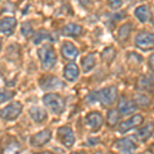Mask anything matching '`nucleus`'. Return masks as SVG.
Masks as SVG:
<instances>
[{"label": "nucleus", "mask_w": 154, "mask_h": 154, "mask_svg": "<svg viewBox=\"0 0 154 154\" xmlns=\"http://www.w3.org/2000/svg\"><path fill=\"white\" fill-rule=\"evenodd\" d=\"M148 65H149V68H150L151 72L154 74V54H152L150 57H149Z\"/></svg>", "instance_id": "32"}, {"label": "nucleus", "mask_w": 154, "mask_h": 154, "mask_svg": "<svg viewBox=\"0 0 154 154\" xmlns=\"http://www.w3.org/2000/svg\"><path fill=\"white\" fill-rule=\"evenodd\" d=\"M135 45L143 51H149L154 49V33L142 32L136 36Z\"/></svg>", "instance_id": "5"}, {"label": "nucleus", "mask_w": 154, "mask_h": 154, "mask_svg": "<svg viewBox=\"0 0 154 154\" xmlns=\"http://www.w3.org/2000/svg\"><path fill=\"white\" fill-rule=\"evenodd\" d=\"M21 33L23 34L26 38H29V37L34 35V31H33V29H32V27L29 25V23H24L22 25Z\"/></svg>", "instance_id": "28"}, {"label": "nucleus", "mask_w": 154, "mask_h": 154, "mask_svg": "<svg viewBox=\"0 0 154 154\" xmlns=\"http://www.w3.org/2000/svg\"><path fill=\"white\" fill-rule=\"evenodd\" d=\"M134 14L140 23H147L151 20V11L148 5H140L134 11Z\"/></svg>", "instance_id": "19"}, {"label": "nucleus", "mask_w": 154, "mask_h": 154, "mask_svg": "<svg viewBox=\"0 0 154 154\" xmlns=\"http://www.w3.org/2000/svg\"><path fill=\"white\" fill-rule=\"evenodd\" d=\"M17 20L12 17H4L0 22V31L3 35L11 36L14 34V30L17 28Z\"/></svg>", "instance_id": "12"}, {"label": "nucleus", "mask_w": 154, "mask_h": 154, "mask_svg": "<svg viewBox=\"0 0 154 154\" xmlns=\"http://www.w3.org/2000/svg\"><path fill=\"white\" fill-rule=\"evenodd\" d=\"M115 148L120 152V154H134L137 146L130 138H123L116 141Z\"/></svg>", "instance_id": "11"}, {"label": "nucleus", "mask_w": 154, "mask_h": 154, "mask_svg": "<svg viewBox=\"0 0 154 154\" xmlns=\"http://www.w3.org/2000/svg\"><path fill=\"white\" fill-rule=\"evenodd\" d=\"M79 76V68L75 63L67 64L64 68V77L69 82H74Z\"/></svg>", "instance_id": "18"}, {"label": "nucleus", "mask_w": 154, "mask_h": 154, "mask_svg": "<svg viewBox=\"0 0 154 154\" xmlns=\"http://www.w3.org/2000/svg\"><path fill=\"white\" fill-rule=\"evenodd\" d=\"M58 135V139L60 143L67 149H70L75 143V137H74V133L72 131L70 126H61L58 128L57 131Z\"/></svg>", "instance_id": "6"}, {"label": "nucleus", "mask_w": 154, "mask_h": 154, "mask_svg": "<svg viewBox=\"0 0 154 154\" xmlns=\"http://www.w3.org/2000/svg\"><path fill=\"white\" fill-rule=\"evenodd\" d=\"M78 48L71 42H65L61 48V54L66 61H73L78 57Z\"/></svg>", "instance_id": "14"}, {"label": "nucleus", "mask_w": 154, "mask_h": 154, "mask_svg": "<svg viewBox=\"0 0 154 154\" xmlns=\"http://www.w3.org/2000/svg\"><path fill=\"white\" fill-rule=\"evenodd\" d=\"M42 102H43L45 108L51 111V113L56 114V115L62 114L65 111V100L58 94H46L42 98Z\"/></svg>", "instance_id": "3"}, {"label": "nucleus", "mask_w": 154, "mask_h": 154, "mask_svg": "<svg viewBox=\"0 0 154 154\" xmlns=\"http://www.w3.org/2000/svg\"><path fill=\"white\" fill-rule=\"evenodd\" d=\"M115 57V49L113 48H107L105 51L102 53V58L107 62H112V60Z\"/></svg>", "instance_id": "26"}, {"label": "nucleus", "mask_w": 154, "mask_h": 154, "mask_svg": "<svg viewBox=\"0 0 154 154\" xmlns=\"http://www.w3.org/2000/svg\"><path fill=\"white\" fill-rule=\"evenodd\" d=\"M118 98V89L116 86L110 85L100 89L99 91H94V93L89 94L86 98L89 103H96V102H100L103 106L109 107L113 105Z\"/></svg>", "instance_id": "1"}, {"label": "nucleus", "mask_w": 154, "mask_h": 154, "mask_svg": "<svg viewBox=\"0 0 154 154\" xmlns=\"http://www.w3.org/2000/svg\"><path fill=\"white\" fill-rule=\"evenodd\" d=\"M48 39H51V34L48 33V32L46 31H43V30H40L39 32H37V34L35 36H34V43L35 44H39L41 41L43 40H48Z\"/></svg>", "instance_id": "25"}, {"label": "nucleus", "mask_w": 154, "mask_h": 154, "mask_svg": "<svg viewBox=\"0 0 154 154\" xmlns=\"http://www.w3.org/2000/svg\"><path fill=\"white\" fill-rule=\"evenodd\" d=\"M135 103L137 106L139 105L141 107H147L150 104V100L145 95H138L135 97Z\"/></svg>", "instance_id": "27"}, {"label": "nucleus", "mask_w": 154, "mask_h": 154, "mask_svg": "<svg viewBox=\"0 0 154 154\" xmlns=\"http://www.w3.org/2000/svg\"><path fill=\"white\" fill-rule=\"evenodd\" d=\"M30 117L32 118V120L36 123H41L43 121L46 120L48 118V113L44 109L40 108V107H37V106H33L29 109L28 111Z\"/></svg>", "instance_id": "17"}, {"label": "nucleus", "mask_w": 154, "mask_h": 154, "mask_svg": "<svg viewBox=\"0 0 154 154\" xmlns=\"http://www.w3.org/2000/svg\"><path fill=\"white\" fill-rule=\"evenodd\" d=\"M144 121V118L141 114H136V115L131 116V118H128V120H125L122 122L119 123L118 125V131L121 134H125V133H128L134 128H138L143 123Z\"/></svg>", "instance_id": "7"}, {"label": "nucleus", "mask_w": 154, "mask_h": 154, "mask_svg": "<svg viewBox=\"0 0 154 154\" xmlns=\"http://www.w3.org/2000/svg\"><path fill=\"white\" fill-rule=\"evenodd\" d=\"M23 111V105L20 102H11L0 111V116L3 120L11 121L19 117V115Z\"/></svg>", "instance_id": "4"}, {"label": "nucleus", "mask_w": 154, "mask_h": 154, "mask_svg": "<svg viewBox=\"0 0 154 154\" xmlns=\"http://www.w3.org/2000/svg\"><path fill=\"white\" fill-rule=\"evenodd\" d=\"M136 88L138 91H143V93H150L154 88V81L150 76L142 75L139 77Z\"/></svg>", "instance_id": "15"}, {"label": "nucleus", "mask_w": 154, "mask_h": 154, "mask_svg": "<svg viewBox=\"0 0 154 154\" xmlns=\"http://www.w3.org/2000/svg\"><path fill=\"white\" fill-rule=\"evenodd\" d=\"M40 88L43 91H54L61 89L65 86V83L56 76H43L39 80Z\"/></svg>", "instance_id": "8"}, {"label": "nucleus", "mask_w": 154, "mask_h": 154, "mask_svg": "<svg viewBox=\"0 0 154 154\" xmlns=\"http://www.w3.org/2000/svg\"><path fill=\"white\" fill-rule=\"evenodd\" d=\"M34 154H53L51 151H44V152H38V153H34Z\"/></svg>", "instance_id": "34"}, {"label": "nucleus", "mask_w": 154, "mask_h": 154, "mask_svg": "<svg viewBox=\"0 0 154 154\" xmlns=\"http://www.w3.org/2000/svg\"><path fill=\"white\" fill-rule=\"evenodd\" d=\"M96 64H97L96 56H95V54H93V53L88 54V56H85L81 60V67H82L84 73H88V72L93 70V69L95 68Z\"/></svg>", "instance_id": "21"}, {"label": "nucleus", "mask_w": 154, "mask_h": 154, "mask_svg": "<svg viewBox=\"0 0 154 154\" xmlns=\"http://www.w3.org/2000/svg\"><path fill=\"white\" fill-rule=\"evenodd\" d=\"M151 152H152L153 154H154V144L152 146H151Z\"/></svg>", "instance_id": "35"}, {"label": "nucleus", "mask_w": 154, "mask_h": 154, "mask_svg": "<svg viewBox=\"0 0 154 154\" xmlns=\"http://www.w3.org/2000/svg\"><path fill=\"white\" fill-rule=\"evenodd\" d=\"M21 152V146L17 141H11L4 148H2V154H19Z\"/></svg>", "instance_id": "23"}, {"label": "nucleus", "mask_w": 154, "mask_h": 154, "mask_svg": "<svg viewBox=\"0 0 154 154\" xmlns=\"http://www.w3.org/2000/svg\"><path fill=\"white\" fill-rule=\"evenodd\" d=\"M104 119L103 116L100 112H89L88 115L85 116V123L93 131H97L101 128V126L103 125Z\"/></svg>", "instance_id": "10"}, {"label": "nucleus", "mask_w": 154, "mask_h": 154, "mask_svg": "<svg viewBox=\"0 0 154 154\" xmlns=\"http://www.w3.org/2000/svg\"><path fill=\"white\" fill-rule=\"evenodd\" d=\"M152 25H153V27H154V20H153V22H152Z\"/></svg>", "instance_id": "37"}, {"label": "nucleus", "mask_w": 154, "mask_h": 154, "mask_svg": "<svg viewBox=\"0 0 154 154\" xmlns=\"http://www.w3.org/2000/svg\"><path fill=\"white\" fill-rule=\"evenodd\" d=\"M14 91H2L1 95H0V100H1V103H4V102L11 101L12 98L14 97Z\"/></svg>", "instance_id": "29"}, {"label": "nucleus", "mask_w": 154, "mask_h": 154, "mask_svg": "<svg viewBox=\"0 0 154 154\" xmlns=\"http://www.w3.org/2000/svg\"><path fill=\"white\" fill-rule=\"evenodd\" d=\"M137 107L138 106L136 105V103L134 101L128 100L125 97H121L118 103L117 111L121 115H130V114L135 112Z\"/></svg>", "instance_id": "13"}, {"label": "nucleus", "mask_w": 154, "mask_h": 154, "mask_svg": "<svg viewBox=\"0 0 154 154\" xmlns=\"http://www.w3.org/2000/svg\"><path fill=\"white\" fill-rule=\"evenodd\" d=\"M43 70H51L57 63V54L51 44H43L37 51Z\"/></svg>", "instance_id": "2"}, {"label": "nucleus", "mask_w": 154, "mask_h": 154, "mask_svg": "<svg viewBox=\"0 0 154 154\" xmlns=\"http://www.w3.org/2000/svg\"><path fill=\"white\" fill-rule=\"evenodd\" d=\"M119 118V112L114 109H110L107 113V125L109 128H113L117 125Z\"/></svg>", "instance_id": "24"}, {"label": "nucleus", "mask_w": 154, "mask_h": 154, "mask_svg": "<svg viewBox=\"0 0 154 154\" xmlns=\"http://www.w3.org/2000/svg\"><path fill=\"white\" fill-rule=\"evenodd\" d=\"M51 139V131L48 128L45 130H42L40 131H38L35 135H33L30 139V143L33 147L39 148L42 146L46 145Z\"/></svg>", "instance_id": "9"}, {"label": "nucleus", "mask_w": 154, "mask_h": 154, "mask_svg": "<svg viewBox=\"0 0 154 154\" xmlns=\"http://www.w3.org/2000/svg\"><path fill=\"white\" fill-rule=\"evenodd\" d=\"M122 3H123V0H108V5L113 11L120 8Z\"/></svg>", "instance_id": "30"}, {"label": "nucleus", "mask_w": 154, "mask_h": 154, "mask_svg": "<svg viewBox=\"0 0 154 154\" xmlns=\"http://www.w3.org/2000/svg\"><path fill=\"white\" fill-rule=\"evenodd\" d=\"M70 154H86L84 151H73V152H71Z\"/></svg>", "instance_id": "33"}, {"label": "nucleus", "mask_w": 154, "mask_h": 154, "mask_svg": "<svg viewBox=\"0 0 154 154\" xmlns=\"http://www.w3.org/2000/svg\"><path fill=\"white\" fill-rule=\"evenodd\" d=\"M154 135V123H147L136 133V139L140 142H146Z\"/></svg>", "instance_id": "16"}, {"label": "nucleus", "mask_w": 154, "mask_h": 154, "mask_svg": "<svg viewBox=\"0 0 154 154\" xmlns=\"http://www.w3.org/2000/svg\"><path fill=\"white\" fill-rule=\"evenodd\" d=\"M79 3L85 9H91L95 4V0H79Z\"/></svg>", "instance_id": "31"}, {"label": "nucleus", "mask_w": 154, "mask_h": 154, "mask_svg": "<svg viewBox=\"0 0 154 154\" xmlns=\"http://www.w3.org/2000/svg\"><path fill=\"white\" fill-rule=\"evenodd\" d=\"M62 35L66 37H78L82 33V27L77 24L70 23L67 24L61 31Z\"/></svg>", "instance_id": "20"}, {"label": "nucleus", "mask_w": 154, "mask_h": 154, "mask_svg": "<svg viewBox=\"0 0 154 154\" xmlns=\"http://www.w3.org/2000/svg\"><path fill=\"white\" fill-rule=\"evenodd\" d=\"M131 23H125L119 28L118 30V34H117V39L120 42H125L128 40V38L131 35Z\"/></svg>", "instance_id": "22"}, {"label": "nucleus", "mask_w": 154, "mask_h": 154, "mask_svg": "<svg viewBox=\"0 0 154 154\" xmlns=\"http://www.w3.org/2000/svg\"><path fill=\"white\" fill-rule=\"evenodd\" d=\"M95 154H103V152H102V151H98V152H96Z\"/></svg>", "instance_id": "36"}]
</instances>
